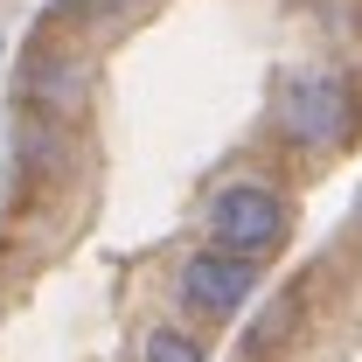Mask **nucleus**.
<instances>
[{
  "label": "nucleus",
  "instance_id": "3",
  "mask_svg": "<svg viewBox=\"0 0 362 362\" xmlns=\"http://www.w3.org/2000/svg\"><path fill=\"white\" fill-rule=\"evenodd\" d=\"M175 286H181V307H188V314L230 320L258 293V265H251V258H230V251H188Z\"/></svg>",
  "mask_w": 362,
  "mask_h": 362
},
{
  "label": "nucleus",
  "instance_id": "2",
  "mask_svg": "<svg viewBox=\"0 0 362 362\" xmlns=\"http://www.w3.org/2000/svg\"><path fill=\"white\" fill-rule=\"evenodd\" d=\"M202 223H209V251H230V258H265L286 244V230H293V209H286V195L272 188V181H223L216 195H209V209H202Z\"/></svg>",
  "mask_w": 362,
  "mask_h": 362
},
{
  "label": "nucleus",
  "instance_id": "5",
  "mask_svg": "<svg viewBox=\"0 0 362 362\" xmlns=\"http://www.w3.org/2000/svg\"><path fill=\"white\" fill-rule=\"evenodd\" d=\"M139 362H209V356H202L195 334H181V327H153V334L139 341Z\"/></svg>",
  "mask_w": 362,
  "mask_h": 362
},
{
  "label": "nucleus",
  "instance_id": "4",
  "mask_svg": "<svg viewBox=\"0 0 362 362\" xmlns=\"http://www.w3.org/2000/svg\"><path fill=\"white\" fill-rule=\"evenodd\" d=\"M21 98L35 105V112H70V105H84V63L77 56H63V49H35L28 63H21Z\"/></svg>",
  "mask_w": 362,
  "mask_h": 362
},
{
  "label": "nucleus",
  "instance_id": "6",
  "mask_svg": "<svg viewBox=\"0 0 362 362\" xmlns=\"http://www.w3.org/2000/svg\"><path fill=\"white\" fill-rule=\"evenodd\" d=\"M133 0H49V21H112Z\"/></svg>",
  "mask_w": 362,
  "mask_h": 362
},
{
  "label": "nucleus",
  "instance_id": "1",
  "mask_svg": "<svg viewBox=\"0 0 362 362\" xmlns=\"http://www.w3.org/2000/svg\"><path fill=\"white\" fill-rule=\"evenodd\" d=\"M356 84L341 77V70H293L286 84H279V133L293 139V146H349L356 139Z\"/></svg>",
  "mask_w": 362,
  "mask_h": 362
}]
</instances>
